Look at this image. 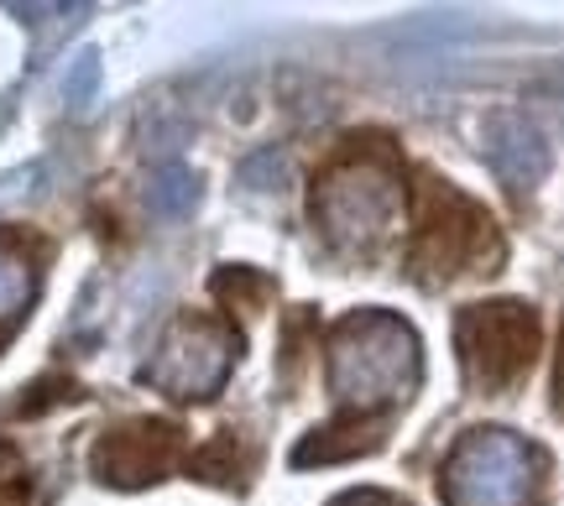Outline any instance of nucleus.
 Segmentation results:
<instances>
[{
	"label": "nucleus",
	"mask_w": 564,
	"mask_h": 506,
	"mask_svg": "<svg viewBox=\"0 0 564 506\" xmlns=\"http://www.w3.org/2000/svg\"><path fill=\"white\" fill-rule=\"evenodd\" d=\"M486 163H491V173H497L512 194L539 188L549 173L544 131L533 121H523V116H491V121H486Z\"/></svg>",
	"instance_id": "7"
},
{
	"label": "nucleus",
	"mask_w": 564,
	"mask_h": 506,
	"mask_svg": "<svg viewBox=\"0 0 564 506\" xmlns=\"http://www.w3.org/2000/svg\"><path fill=\"white\" fill-rule=\"evenodd\" d=\"M335 506H403V502L387 496V491H350V496H340Z\"/></svg>",
	"instance_id": "11"
},
{
	"label": "nucleus",
	"mask_w": 564,
	"mask_h": 506,
	"mask_svg": "<svg viewBox=\"0 0 564 506\" xmlns=\"http://www.w3.org/2000/svg\"><path fill=\"white\" fill-rule=\"evenodd\" d=\"M95 89H100V53L84 47V53H74L68 74H63V100H68V110H89Z\"/></svg>",
	"instance_id": "10"
},
{
	"label": "nucleus",
	"mask_w": 564,
	"mask_h": 506,
	"mask_svg": "<svg viewBox=\"0 0 564 506\" xmlns=\"http://www.w3.org/2000/svg\"><path fill=\"white\" fill-rule=\"evenodd\" d=\"M465 376L481 392H507L528 376V365L539 355V314L528 304H470L455 324Z\"/></svg>",
	"instance_id": "4"
},
{
	"label": "nucleus",
	"mask_w": 564,
	"mask_h": 506,
	"mask_svg": "<svg viewBox=\"0 0 564 506\" xmlns=\"http://www.w3.org/2000/svg\"><path fill=\"white\" fill-rule=\"evenodd\" d=\"M32 178H37V167H21L17 178H0V199H17V194H26V188H32Z\"/></svg>",
	"instance_id": "12"
},
{
	"label": "nucleus",
	"mask_w": 564,
	"mask_h": 506,
	"mask_svg": "<svg viewBox=\"0 0 564 506\" xmlns=\"http://www.w3.org/2000/svg\"><path fill=\"white\" fill-rule=\"evenodd\" d=\"M32 293H37L32 266L21 262L17 251H6V245H0V324H6V319H21L26 304H32Z\"/></svg>",
	"instance_id": "9"
},
{
	"label": "nucleus",
	"mask_w": 564,
	"mask_h": 506,
	"mask_svg": "<svg viewBox=\"0 0 564 506\" xmlns=\"http://www.w3.org/2000/svg\"><path fill=\"white\" fill-rule=\"evenodd\" d=\"M403 209V183L387 152H350L314 188V220L340 251H377Z\"/></svg>",
	"instance_id": "2"
},
{
	"label": "nucleus",
	"mask_w": 564,
	"mask_h": 506,
	"mask_svg": "<svg viewBox=\"0 0 564 506\" xmlns=\"http://www.w3.org/2000/svg\"><path fill=\"white\" fill-rule=\"evenodd\" d=\"M554 407L564 418V334H560V361H554Z\"/></svg>",
	"instance_id": "13"
},
{
	"label": "nucleus",
	"mask_w": 564,
	"mask_h": 506,
	"mask_svg": "<svg viewBox=\"0 0 564 506\" xmlns=\"http://www.w3.org/2000/svg\"><path fill=\"white\" fill-rule=\"evenodd\" d=\"M194 204H199V178H194L188 167L167 163L152 173V183H147V209H152L158 220H188Z\"/></svg>",
	"instance_id": "8"
},
{
	"label": "nucleus",
	"mask_w": 564,
	"mask_h": 506,
	"mask_svg": "<svg viewBox=\"0 0 564 506\" xmlns=\"http://www.w3.org/2000/svg\"><path fill=\"white\" fill-rule=\"evenodd\" d=\"M419 334L398 314L361 308V314H345L329 334V392L335 403L356 407V413L403 403L419 386Z\"/></svg>",
	"instance_id": "1"
},
{
	"label": "nucleus",
	"mask_w": 564,
	"mask_h": 506,
	"mask_svg": "<svg viewBox=\"0 0 564 506\" xmlns=\"http://www.w3.org/2000/svg\"><path fill=\"white\" fill-rule=\"evenodd\" d=\"M230 361H236V334L230 329L209 324V319H183L158 344V361L147 365V382L167 392V397L204 403V397H215L225 386Z\"/></svg>",
	"instance_id": "6"
},
{
	"label": "nucleus",
	"mask_w": 564,
	"mask_h": 506,
	"mask_svg": "<svg viewBox=\"0 0 564 506\" xmlns=\"http://www.w3.org/2000/svg\"><path fill=\"white\" fill-rule=\"evenodd\" d=\"M502 256V241L491 230V215L465 194L429 183L423 188V215H419V241H413V262L429 266L434 277H460V272H491Z\"/></svg>",
	"instance_id": "5"
},
{
	"label": "nucleus",
	"mask_w": 564,
	"mask_h": 506,
	"mask_svg": "<svg viewBox=\"0 0 564 506\" xmlns=\"http://www.w3.org/2000/svg\"><path fill=\"white\" fill-rule=\"evenodd\" d=\"M449 506H539L544 460L507 428H470L440 475Z\"/></svg>",
	"instance_id": "3"
}]
</instances>
